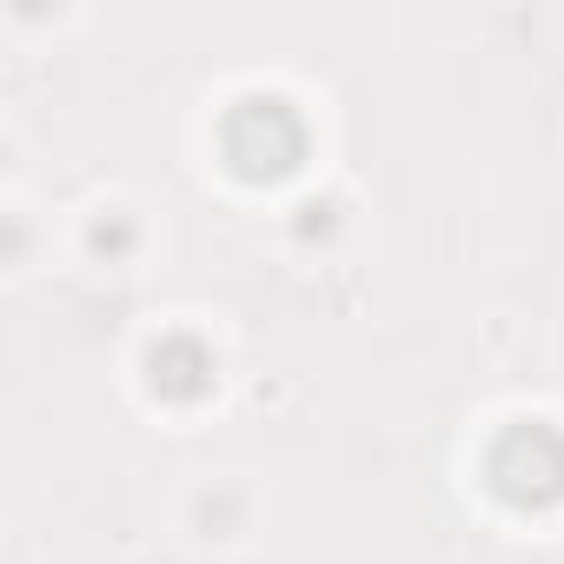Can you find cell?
<instances>
[{
  "label": "cell",
  "instance_id": "cell-1",
  "mask_svg": "<svg viewBox=\"0 0 564 564\" xmlns=\"http://www.w3.org/2000/svg\"><path fill=\"white\" fill-rule=\"evenodd\" d=\"M498 485L511 498H557L564 491V438H551L544 425H518L498 452Z\"/></svg>",
  "mask_w": 564,
  "mask_h": 564
}]
</instances>
